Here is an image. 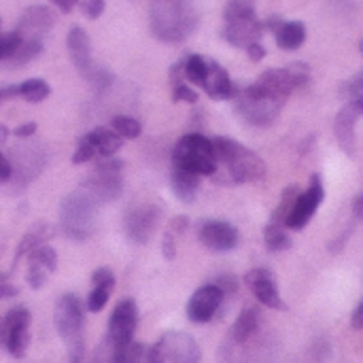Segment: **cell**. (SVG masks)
Returning <instances> with one entry per match:
<instances>
[{
  "label": "cell",
  "instance_id": "obj_1",
  "mask_svg": "<svg viewBox=\"0 0 363 363\" xmlns=\"http://www.w3.org/2000/svg\"><path fill=\"white\" fill-rule=\"evenodd\" d=\"M198 11L187 0H153L151 32L162 43H183L198 28Z\"/></svg>",
  "mask_w": 363,
  "mask_h": 363
},
{
  "label": "cell",
  "instance_id": "obj_2",
  "mask_svg": "<svg viewBox=\"0 0 363 363\" xmlns=\"http://www.w3.org/2000/svg\"><path fill=\"white\" fill-rule=\"evenodd\" d=\"M213 147L217 166H221L225 174L223 183H255L266 177V162L245 145L225 136H217L213 138Z\"/></svg>",
  "mask_w": 363,
  "mask_h": 363
},
{
  "label": "cell",
  "instance_id": "obj_3",
  "mask_svg": "<svg viewBox=\"0 0 363 363\" xmlns=\"http://www.w3.org/2000/svg\"><path fill=\"white\" fill-rule=\"evenodd\" d=\"M60 223L68 238L87 240L98 230V202L85 191L77 189L62 200Z\"/></svg>",
  "mask_w": 363,
  "mask_h": 363
},
{
  "label": "cell",
  "instance_id": "obj_4",
  "mask_svg": "<svg viewBox=\"0 0 363 363\" xmlns=\"http://www.w3.org/2000/svg\"><path fill=\"white\" fill-rule=\"evenodd\" d=\"M283 104H285V100L264 91L255 83L238 89L236 96H234V111H236V115L245 123L257 125V128L272 125L277 121V117L281 115Z\"/></svg>",
  "mask_w": 363,
  "mask_h": 363
},
{
  "label": "cell",
  "instance_id": "obj_5",
  "mask_svg": "<svg viewBox=\"0 0 363 363\" xmlns=\"http://www.w3.org/2000/svg\"><path fill=\"white\" fill-rule=\"evenodd\" d=\"M172 166L196 172L198 177H213L219 168L213 140H208L206 136L198 132L185 134L174 147Z\"/></svg>",
  "mask_w": 363,
  "mask_h": 363
},
{
  "label": "cell",
  "instance_id": "obj_6",
  "mask_svg": "<svg viewBox=\"0 0 363 363\" xmlns=\"http://www.w3.org/2000/svg\"><path fill=\"white\" fill-rule=\"evenodd\" d=\"M66 45H68V51H70V57H72V64L74 68L81 72V77L96 89H106L111 83H113V72L104 66H100L94 55H91V40H89V34L74 26L70 32H68V38H66Z\"/></svg>",
  "mask_w": 363,
  "mask_h": 363
},
{
  "label": "cell",
  "instance_id": "obj_7",
  "mask_svg": "<svg viewBox=\"0 0 363 363\" xmlns=\"http://www.w3.org/2000/svg\"><path fill=\"white\" fill-rule=\"evenodd\" d=\"M57 334L70 347L74 359H81L83 353V302L74 294L60 298L53 315Z\"/></svg>",
  "mask_w": 363,
  "mask_h": 363
},
{
  "label": "cell",
  "instance_id": "obj_8",
  "mask_svg": "<svg viewBox=\"0 0 363 363\" xmlns=\"http://www.w3.org/2000/svg\"><path fill=\"white\" fill-rule=\"evenodd\" d=\"M147 363H200V347L185 332H168L149 349Z\"/></svg>",
  "mask_w": 363,
  "mask_h": 363
},
{
  "label": "cell",
  "instance_id": "obj_9",
  "mask_svg": "<svg viewBox=\"0 0 363 363\" xmlns=\"http://www.w3.org/2000/svg\"><path fill=\"white\" fill-rule=\"evenodd\" d=\"M121 162L117 160H106L102 162L96 172L85 181L83 189L98 202V204H106L113 202L121 196L123 183H121Z\"/></svg>",
  "mask_w": 363,
  "mask_h": 363
},
{
  "label": "cell",
  "instance_id": "obj_10",
  "mask_svg": "<svg viewBox=\"0 0 363 363\" xmlns=\"http://www.w3.org/2000/svg\"><path fill=\"white\" fill-rule=\"evenodd\" d=\"M0 340L13 357L26 355L28 345H30V311L28 308L17 306L4 315Z\"/></svg>",
  "mask_w": 363,
  "mask_h": 363
},
{
  "label": "cell",
  "instance_id": "obj_11",
  "mask_svg": "<svg viewBox=\"0 0 363 363\" xmlns=\"http://www.w3.org/2000/svg\"><path fill=\"white\" fill-rule=\"evenodd\" d=\"M323 198H325L323 181H321L319 174H313L311 183H308V189L298 196V200H296V204L291 208V215L287 217L285 225L289 230H304L308 225V221L313 219V215L319 211Z\"/></svg>",
  "mask_w": 363,
  "mask_h": 363
},
{
  "label": "cell",
  "instance_id": "obj_12",
  "mask_svg": "<svg viewBox=\"0 0 363 363\" xmlns=\"http://www.w3.org/2000/svg\"><path fill=\"white\" fill-rule=\"evenodd\" d=\"M138 325V308L136 302L125 298L121 300L108 321V342L113 347H121L128 345L130 340H134V332Z\"/></svg>",
  "mask_w": 363,
  "mask_h": 363
},
{
  "label": "cell",
  "instance_id": "obj_13",
  "mask_svg": "<svg viewBox=\"0 0 363 363\" xmlns=\"http://www.w3.org/2000/svg\"><path fill=\"white\" fill-rule=\"evenodd\" d=\"M160 215L162 213L155 204H143V206L130 208L125 215V236L136 245L149 242V238L153 236L157 228Z\"/></svg>",
  "mask_w": 363,
  "mask_h": 363
},
{
  "label": "cell",
  "instance_id": "obj_14",
  "mask_svg": "<svg viewBox=\"0 0 363 363\" xmlns=\"http://www.w3.org/2000/svg\"><path fill=\"white\" fill-rule=\"evenodd\" d=\"M198 238L204 247H208L211 251H232L238 240L240 234L238 230L228 223V221H219V219H204L198 223Z\"/></svg>",
  "mask_w": 363,
  "mask_h": 363
},
{
  "label": "cell",
  "instance_id": "obj_15",
  "mask_svg": "<svg viewBox=\"0 0 363 363\" xmlns=\"http://www.w3.org/2000/svg\"><path fill=\"white\" fill-rule=\"evenodd\" d=\"M245 283L247 287L251 289V294L255 296V300L262 304V306H268L272 311H285V302L277 289V281L272 277L270 270L266 268H253L245 274Z\"/></svg>",
  "mask_w": 363,
  "mask_h": 363
},
{
  "label": "cell",
  "instance_id": "obj_16",
  "mask_svg": "<svg viewBox=\"0 0 363 363\" xmlns=\"http://www.w3.org/2000/svg\"><path fill=\"white\" fill-rule=\"evenodd\" d=\"M223 302V294L217 285H202L187 302V317L191 323H208Z\"/></svg>",
  "mask_w": 363,
  "mask_h": 363
},
{
  "label": "cell",
  "instance_id": "obj_17",
  "mask_svg": "<svg viewBox=\"0 0 363 363\" xmlns=\"http://www.w3.org/2000/svg\"><path fill=\"white\" fill-rule=\"evenodd\" d=\"M264 32H266L264 21H259L257 17H251V19H240V21L225 23L223 30H221V36L232 47L247 49L253 43H259V38L264 36Z\"/></svg>",
  "mask_w": 363,
  "mask_h": 363
},
{
  "label": "cell",
  "instance_id": "obj_18",
  "mask_svg": "<svg viewBox=\"0 0 363 363\" xmlns=\"http://www.w3.org/2000/svg\"><path fill=\"white\" fill-rule=\"evenodd\" d=\"M55 23V15L49 6L45 4H34L30 9L23 11V15L19 17V23H17V32L21 36H28V38H38L43 36L45 32H49Z\"/></svg>",
  "mask_w": 363,
  "mask_h": 363
},
{
  "label": "cell",
  "instance_id": "obj_19",
  "mask_svg": "<svg viewBox=\"0 0 363 363\" xmlns=\"http://www.w3.org/2000/svg\"><path fill=\"white\" fill-rule=\"evenodd\" d=\"M359 108H355L353 104H345L340 108V113L336 115V121H334V132H336V140L340 145V149L347 153V155H355L357 151V136H355V125H357V119H359Z\"/></svg>",
  "mask_w": 363,
  "mask_h": 363
},
{
  "label": "cell",
  "instance_id": "obj_20",
  "mask_svg": "<svg viewBox=\"0 0 363 363\" xmlns=\"http://www.w3.org/2000/svg\"><path fill=\"white\" fill-rule=\"evenodd\" d=\"M202 89L213 100H234V96L238 91V87L232 83L228 70L219 62H208V74H206Z\"/></svg>",
  "mask_w": 363,
  "mask_h": 363
},
{
  "label": "cell",
  "instance_id": "obj_21",
  "mask_svg": "<svg viewBox=\"0 0 363 363\" xmlns=\"http://www.w3.org/2000/svg\"><path fill=\"white\" fill-rule=\"evenodd\" d=\"M255 85L262 87L264 91L281 98V100H287L289 94L294 89H298V85H296V81H294V77L289 74L287 68H268V70H264L257 77Z\"/></svg>",
  "mask_w": 363,
  "mask_h": 363
},
{
  "label": "cell",
  "instance_id": "obj_22",
  "mask_svg": "<svg viewBox=\"0 0 363 363\" xmlns=\"http://www.w3.org/2000/svg\"><path fill=\"white\" fill-rule=\"evenodd\" d=\"M259 323H262L259 308H255V306L242 308V313L238 315V319H236V323L232 325V332H230L232 345H247L257 334Z\"/></svg>",
  "mask_w": 363,
  "mask_h": 363
},
{
  "label": "cell",
  "instance_id": "obj_23",
  "mask_svg": "<svg viewBox=\"0 0 363 363\" xmlns=\"http://www.w3.org/2000/svg\"><path fill=\"white\" fill-rule=\"evenodd\" d=\"M170 185H172V191L174 196L189 204L196 200L198 196V187H200V177L196 172H189L185 168H179V166H172V174H170Z\"/></svg>",
  "mask_w": 363,
  "mask_h": 363
},
{
  "label": "cell",
  "instance_id": "obj_24",
  "mask_svg": "<svg viewBox=\"0 0 363 363\" xmlns=\"http://www.w3.org/2000/svg\"><path fill=\"white\" fill-rule=\"evenodd\" d=\"M79 140H85L89 143L94 149H96V155H102V157H113L119 149H121V136H117L113 130H106V128H96L91 130L89 134L81 136Z\"/></svg>",
  "mask_w": 363,
  "mask_h": 363
},
{
  "label": "cell",
  "instance_id": "obj_25",
  "mask_svg": "<svg viewBox=\"0 0 363 363\" xmlns=\"http://www.w3.org/2000/svg\"><path fill=\"white\" fill-rule=\"evenodd\" d=\"M13 153H15L13 172H17L19 177L23 174V181L34 179L40 172V168L45 166V155L40 151H36L34 147H19Z\"/></svg>",
  "mask_w": 363,
  "mask_h": 363
},
{
  "label": "cell",
  "instance_id": "obj_26",
  "mask_svg": "<svg viewBox=\"0 0 363 363\" xmlns=\"http://www.w3.org/2000/svg\"><path fill=\"white\" fill-rule=\"evenodd\" d=\"M277 45L285 51H296L306 40V26L302 21H283V26L274 32Z\"/></svg>",
  "mask_w": 363,
  "mask_h": 363
},
{
  "label": "cell",
  "instance_id": "obj_27",
  "mask_svg": "<svg viewBox=\"0 0 363 363\" xmlns=\"http://www.w3.org/2000/svg\"><path fill=\"white\" fill-rule=\"evenodd\" d=\"M40 51H43L40 38H23V43L15 49V53L9 55L2 64L6 68H19V66H26L28 62H32L34 57H38Z\"/></svg>",
  "mask_w": 363,
  "mask_h": 363
},
{
  "label": "cell",
  "instance_id": "obj_28",
  "mask_svg": "<svg viewBox=\"0 0 363 363\" xmlns=\"http://www.w3.org/2000/svg\"><path fill=\"white\" fill-rule=\"evenodd\" d=\"M51 236H53V228H51V225L40 223V225L32 228V230L21 238V242H19V247H17V257H21V255H30L34 249L43 247Z\"/></svg>",
  "mask_w": 363,
  "mask_h": 363
},
{
  "label": "cell",
  "instance_id": "obj_29",
  "mask_svg": "<svg viewBox=\"0 0 363 363\" xmlns=\"http://www.w3.org/2000/svg\"><path fill=\"white\" fill-rule=\"evenodd\" d=\"M149 349L143 342L130 340L128 345L113 347V363H147Z\"/></svg>",
  "mask_w": 363,
  "mask_h": 363
},
{
  "label": "cell",
  "instance_id": "obj_30",
  "mask_svg": "<svg viewBox=\"0 0 363 363\" xmlns=\"http://www.w3.org/2000/svg\"><path fill=\"white\" fill-rule=\"evenodd\" d=\"M183 70H185V79L194 85H204L206 74H208V60H204L202 55H187L183 60Z\"/></svg>",
  "mask_w": 363,
  "mask_h": 363
},
{
  "label": "cell",
  "instance_id": "obj_31",
  "mask_svg": "<svg viewBox=\"0 0 363 363\" xmlns=\"http://www.w3.org/2000/svg\"><path fill=\"white\" fill-rule=\"evenodd\" d=\"M255 15V0H228L223 9V19L225 23L230 21H240V19H251Z\"/></svg>",
  "mask_w": 363,
  "mask_h": 363
},
{
  "label": "cell",
  "instance_id": "obj_32",
  "mask_svg": "<svg viewBox=\"0 0 363 363\" xmlns=\"http://www.w3.org/2000/svg\"><path fill=\"white\" fill-rule=\"evenodd\" d=\"M298 196H300L298 185H289V187L283 191L281 202H279V206L274 208L270 223H274V225H285V221H287V217L291 215V208H294V204H296Z\"/></svg>",
  "mask_w": 363,
  "mask_h": 363
},
{
  "label": "cell",
  "instance_id": "obj_33",
  "mask_svg": "<svg viewBox=\"0 0 363 363\" xmlns=\"http://www.w3.org/2000/svg\"><path fill=\"white\" fill-rule=\"evenodd\" d=\"M51 94V87L45 79H28L19 83V96L28 102H40Z\"/></svg>",
  "mask_w": 363,
  "mask_h": 363
},
{
  "label": "cell",
  "instance_id": "obj_34",
  "mask_svg": "<svg viewBox=\"0 0 363 363\" xmlns=\"http://www.w3.org/2000/svg\"><path fill=\"white\" fill-rule=\"evenodd\" d=\"M111 128H113V132H115L117 136L128 138V140L138 138L140 132H143L140 121L134 119V117H130V115H115V117L111 119Z\"/></svg>",
  "mask_w": 363,
  "mask_h": 363
},
{
  "label": "cell",
  "instance_id": "obj_35",
  "mask_svg": "<svg viewBox=\"0 0 363 363\" xmlns=\"http://www.w3.org/2000/svg\"><path fill=\"white\" fill-rule=\"evenodd\" d=\"M264 242H266V247H268L270 251H274V253L287 251V249L291 247V238L287 236V232H285L281 225H274V223L266 225V230H264Z\"/></svg>",
  "mask_w": 363,
  "mask_h": 363
},
{
  "label": "cell",
  "instance_id": "obj_36",
  "mask_svg": "<svg viewBox=\"0 0 363 363\" xmlns=\"http://www.w3.org/2000/svg\"><path fill=\"white\" fill-rule=\"evenodd\" d=\"M342 96L347 98L349 104H353L355 108H359V113L363 115V70L357 72L351 81L345 83Z\"/></svg>",
  "mask_w": 363,
  "mask_h": 363
},
{
  "label": "cell",
  "instance_id": "obj_37",
  "mask_svg": "<svg viewBox=\"0 0 363 363\" xmlns=\"http://www.w3.org/2000/svg\"><path fill=\"white\" fill-rule=\"evenodd\" d=\"M30 264H38L47 272H55L57 270V253H55L53 247L43 245V247H38V249H34L30 253Z\"/></svg>",
  "mask_w": 363,
  "mask_h": 363
},
{
  "label": "cell",
  "instance_id": "obj_38",
  "mask_svg": "<svg viewBox=\"0 0 363 363\" xmlns=\"http://www.w3.org/2000/svg\"><path fill=\"white\" fill-rule=\"evenodd\" d=\"M111 291L113 289H108V287H94V291L87 296V311L89 313H100L106 306V302L111 298Z\"/></svg>",
  "mask_w": 363,
  "mask_h": 363
},
{
  "label": "cell",
  "instance_id": "obj_39",
  "mask_svg": "<svg viewBox=\"0 0 363 363\" xmlns=\"http://www.w3.org/2000/svg\"><path fill=\"white\" fill-rule=\"evenodd\" d=\"M285 68L289 70V74L294 77V81H296L298 87H302V85H306V83L311 81V68H308V64H304V62H294V64H289V66H285Z\"/></svg>",
  "mask_w": 363,
  "mask_h": 363
},
{
  "label": "cell",
  "instance_id": "obj_40",
  "mask_svg": "<svg viewBox=\"0 0 363 363\" xmlns=\"http://www.w3.org/2000/svg\"><path fill=\"white\" fill-rule=\"evenodd\" d=\"M172 100H174V102L196 104V102H198V94H196L187 83H181V85H174V87H172Z\"/></svg>",
  "mask_w": 363,
  "mask_h": 363
},
{
  "label": "cell",
  "instance_id": "obj_41",
  "mask_svg": "<svg viewBox=\"0 0 363 363\" xmlns=\"http://www.w3.org/2000/svg\"><path fill=\"white\" fill-rule=\"evenodd\" d=\"M28 285L32 287V289H40L45 283H47V270L43 268V266H38V264H30V268H28Z\"/></svg>",
  "mask_w": 363,
  "mask_h": 363
},
{
  "label": "cell",
  "instance_id": "obj_42",
  "mask_svg": "<svg viewBox=\"0 0 363 363\" xmlns=\"http://www.w3.org/2000/svg\"><path fill=\"white\" fill-rule=\"evenodd\" d=\"M91 283H94V287H108V289H113L115 287V274H113L111 268H98L91 274Z\"/></svg>",
  "mask_w": 363,
  "mask_h": 363
},
{
  "label": "cell",
  "instance_id": "obj_43",
  "mask_svg": "<svg viewBox=\"0 0 363 363\" xmlns=\"http://www.w3.org/2000/svg\"><path fill=\"white\" fill-rule=\"evenodd\" d=\"M213 285H217L223 296H234L238 291V279L234 274H221V277H217V281Z\"/></svg>",
  "mask_w": 363,
  "mask_h": 363
},
{
  "label": "cell",
  "instance_id": "obj_44",
  "mask_svg": "<svg viewBox=\"0 0 363 363\" xmlns=\"http://www.w3.org/2000/svg\"><path fill=\"white\" fill-rule=\"evenodd\" d=\"M94 155H96V149H94L89 143L79 140V147H77V151H74V155H72V162H74V164H85V162L94 160Z\"/></svg>",
  "mask_w": 363,
  "mask_h": 363
},
{
  "label": "cell",
  "instance_id": "obj_45",
  "mask_svg": "<svg viewBox=\"0 0 363 363\" xmlns=\"http://www.w3.org/2000/svg\"><path fill=\"white\" fill-rule=\"evenodd\" d=\"M81 11H83L85 17L98 19L104 13V0H83L81 2Z\"/></svg>",
  "mask_w": 363,
  "mask_h": 363
},
{
  "label": "cell",
  "instance_id": "obj_46",
  "mask_svg": "<svg viewBox=\"0 0 363 363\" xmlns=\"http://www.w3.org/2000/svg\"><path fill=\"white\" fill-rule=\"evenodd\" d=\"M162 251H164V257H166V259H174V255H177V236H174L172 232H166V234H164Z\"/></svg>",
  "mask_w": 363,
  "mask_h": 363
},
{
  "label": "cell",
  "instance_id": "obj_47",
  "mask_svg": "<svg viewBox=\"0 0 363 363\" xmlns=\"http://www.w3.org/2000/svg\"><path fill=\"white\" fill-rule=\"evenodd\" d=\"M187 228H189V219L181 215V217H174V219L170 221L168 232H172L174 236H181V234H185V232H187Z\"/></svg>",
  "mask_w": 363,
  "mask_h": 363
},
{
  "label": "cell",
  "instance_id": "obj_48",
  "mask_svg": "<svg viewBox=\"0 0 363 363\" xmlns=\"http://www.w3.org/2000/svg\"><path fill=\"white\" fill-rule=\"evenodd\" d=\"M245 51H247V55H249L251 62H262V60L266 57V47H264L262 43H253V45H249Z\"/></svg>",
  "mask_w": 363,
  "mask_h": 363
},
{
  "label": "cell",
  "instance_id": "obj_49",
  "mask_svg": "<svg viewBox=\"0 0 363 363\" xmlns=\"http://www.w3.org/2000/svg\"><path fill=\"white\" fill-rule=\"evenodd\" d=\"M36 123L34 121H28V123H21V125H17L15 128V136L17 138H30V136H34L36 134Z\"/></svg>",
  "mask_w": 363,
  "mask_h": 363
},
{
  "label": "cell",
  "instance_id": "obj_50",
  "mask_svg": "<svg viewBox=\"0 0 363 363\" xmlns=\"http://www.w3.org/2000/svg\"><path fill=\"white\" fill-rule=\"evenodd\" d=\"M170 83H172V87H174V85H181V83H185V70H183V62H179V64H174V66L170 68Z\"/></svg>",
  "mask_w": 363,
  "mask_h": 363
},
{
  "label": "cell",
  "instance_id": "obj_51",
  "mask_svg": "<svg viewBox=\"0 0 363 363\" xmlns=\"http://www.w3.org/2000/svg\"><path fill=\"white\" fill-rule=\"evenodd\" d=\"M15 96H19V85H4V87H0V104H4L6 100H11Z\"/></svg>",
  "mask_w": 363,
  "mask_h": 363
},
{
  "label": "cell",
  "instance_id": "obj_52",
  "mask_svg": "<svg viewBox=\"0 0 363 363\" xmlns=\"http://www.w3.org/2000/svg\"><path fill=\"white\" fill-rule=\"evenodd\" d=\"M13 177V166L11 162L0 153V181H9Z\"/></svg>",
  "mask_w": 363,
  "mask_h": 363
},
{
  "label": "cell",
  "instance_id": "obj_53",
  "mask_svg": "<svg viewBox=\"0 0 363 363\" xmlns=\"http://www.w3.org/2000/svg\"><path fill=\"white\" fill-rule=\"evenodd\" d=\"M283 21H285V19H283L281 15H272V17H268V19L264 21V28L270 30V32H277V30L283 26Z\"/></svg>",
  "mask_w": 363,
  "mask_h": 363
},
{
  "label": "cell",
  "instance_id": "obj_54",
  "mask_svg": "<svg viewBox=\"0 0 363 363\" xmlns=\"http://www.w3.org/2000/svg\"><path fill=\"white\" fill-rule=\"evenodd\" d=\"M351 323H353V328H355V330H363V300L359 302V306L355 308Z\"/></svg>",
  "mask_w": 363,
  "mask_h": 363
},
{
  "label": "cell",
  "instance_id": "obj_55",
  "mask_svg": "<svg viewBox=\"0 0 363 363\" xmlns=\"http://www.w3.org/2000/svg\"><path fill=\"white\" fill-rule=\"evenodd\" d=\"M60 11H64V13H70L77 4H79V0H51Z\"/></svg>",
  "mask_w": 363,
  "mask_h": 363
},
{
  "label": "cell",
  "instance_id": "obj_56",
  "mask_svg": "<svg viewBox=\"0 0 363 363\" xmlns=\"http://www.w3.org/2000/svg\"><path fill=\"white\" fill-rule=\"evenodd\" d=\"M15 296H17V287L6 285V283L0 285V300H9V298H15Z\"/></svg>",
  "mask_w": 363,
  "mask_h": 363
},
{
  "label": "cell",
  "instance_id": "obj_57",
  "mask_svg": "<svg viewBox=\"0 0 363 363\" xmlns=\"http://www.w3.org/2000/svg\"><path fill=\"white\" fill-rule=\"evenodd\" d=\"M353 213H355L357 219H363V191L355 198V202H353Z\"/></svg>",
  "mask_w": 363,
  "mask_h": 363
},
{
  "label": "cell",
  "instance_id": "obj_58",
  "mask_svg": "<svg viewBox=\"0 0 363 363\" xmlns=\"http://www.w3.org/2000/svg\"><path fill=\"white\" fill-rule=\"evenodd\" d=\"M6 136H9V128L4 123H0V145L6 140Z\"/></svg>",
  "mask_w": 363,
  "mask_h": 363
},
{
  "label": "cell",
  "instance_id": "obj_59",
  "mask_svg": "<svg viewBox=\"0 0 363 363\" xmlns=\"http://www.w3.org/2000/svg\"><path fill=\"white\" fill-rule=\"evenodd\" d=\"M0 332H2V319H0ZM0 345H2V340H0Z\"/></svg>",
  "mask_w": 363,
  "mask_h": 363
},
{
  "label": "cell",
  "instance_id": "obj_60",
  "mask_svg": "<svg viewBox=\"0 0 363 363\" xmlns=\"http://www.w3.org/2000/svg\"><path fill=\"white\" fill-rule=\"evenodd\" d=\"M359 49H362V53H363V38H362V43H359Z\"/></svg>",
  "mask_w": 363,
  "mask_h": 363
},
{
  "label": "cell",
  "instance_id": "obj_61",
  "mask_svg": "<svg viewBox=\"0 0 363 363\" xmlns=\"http://www.w3.org/2000/svg\"><path fill=\"white\" fill-rule=\"evenodd\" d=\"M72 363H79V359H72Z\"/></svg>",
  "mask_w": 363,
  "mask_h": 363
},
{
  "label": "cell",
  "instance_id": "obj_62",
  "mask_svg": "<svg viewBox=\"0 0 363 363\" xmlns=\"http://www.w3.org/2000/svg\"><path fill=\"white\" fill-rule=\"evenodd\" d=\"M0 26H2V19H0Z\"/></svg>",
  "mask_w": 363,
  "mask_h": 363
}]
</instances>
